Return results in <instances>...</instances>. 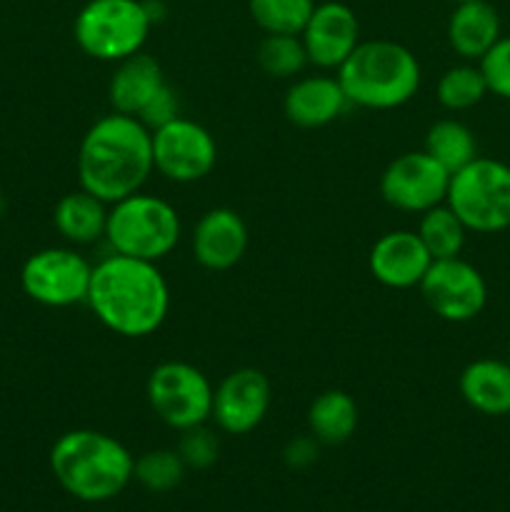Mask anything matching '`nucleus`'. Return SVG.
Here are the masks:
<instances>
[{"label": "nucleus", "mask_w": 510, "mask_h": 512, "mask_svg": "<svg viewBox=\"0 0 510 512\" xmlns=\"http://www.w3.org/2000/svg\"><path fill=\"white\" fill-rule=\"evenodd\" d=\"M85 303L110 333L145 338L168 318L170 288L158 263L113 253L93 265Z\"/></svg>", "instance_id": "1"}, {"label": "nucleus", "mask_w": 510, "mask_h": 512, "mask_svg": "<svg viewBox=\"0 0 510 512\" xmlns=\"http://www.w3.org/2000/svg\"><path fill=\"white\" fill-rule=\"evenodd\" d=\"M153 133L133 115L108 113L80 140V188L108 205L138 193L153 173Z\"/></svg>", "instance_id": "2"}, {"label": "nucleus", "mask_w": 510, "mask_h": 512, "mask_svg": "<svg viewBox=\"0 0 510 512\" xmlns=\"http://www.w3.org/2000/svg\"><path fill=\"white\" fill-rule=\"evenodd\" d=\"M135 458L120 440L80 428L60 435L50 448V470L60 488L83 503H105L133 480Z\"/></svg>", "instance_id": "3"}, {"label": "nucleus", "mask_w": 510, "mask_h": 512, "mask_svg": "<svg viewBox=\"0 0 510 512\" xmlns=\"http://www.w3.org/2000/svg\"><path fill=\"white\" fill-rule=\"evenodd\" d=\"M338 80L350 105L393 110L418 93L420 63L395 40H365L340 65Z\"/></svg>", "instance_id": "4"}, {"label": "nucleus", "mask_w": 510, "mask_h": 512, "mask_svg": "<svg viewBox=\"0 0 510 512\" xmlns=\"http://www.w3.org/2000/svg\"><path fill=\"white\" fill-rule=\"evenodd\" d=\"M105 240L113 253L158 263L180 240V215L168 200L133 193L108 210Z\"/></svg>", "instance_id": "5"}, {"label": "nucleus", "mask_w": 510, "mask_h": 512, "mask_svg": "<svg viewBox=\"0 0 510 512\" xmlns=\"http://www.w3.org/2000/svg\"><path fill=\"white\" fill-rule=\"evenodd\" d=\"M153 18L143 0H88L75 15L73 35L85 55L118 63L143 50Z\"/></svg>", "instance_id": "6"}, {"label": "nucleus", "mask_w": 510, "mask_h": 512, "mask_svg": "<svg viewBox=\"0 0 510 512\" xmlns=\"http://www.w3.org/2000/svg\"><path fill=\"white\" fill-rule=\"evenodd\" d=\"M445 203L470 233H503L510 228V165L478 155L450 175Z\"/></svg>", "instance_id": "7"}, {"label": "nucleus", "mask_w": 510, "mask_h": 512, "mask_svg": "<svg viewBox=\"0 0 510 512\" xmlns=\"http://www.w3.org/2000/svg\"><path fill=\"white\" fill-rule=\"evenodd\" d=\"M215 388L205 373L183 360L155 365L145 383L150 410L173 430H188L208 423L213 415Z\"/></svg>", "instance_id": "8"}, {"label": "nucleus", "mask_w": 510, "mask_h": 512, "mask_svg": "<svg viewBox=\"0 0 510 512\" xmlns=\"http://www.w3.org/2000/svg\"><path fill=\"white\" fill-rule=\"evenodd\" d=\"M93 265L70 248H43L20 270L25 295L45 308H70L88 300Z\"/></svg>", "instance_id": "9"}, {"label": "nucleus", "mask_w": 510, "mask_h": 512, "mask_svg": "<svg viewBox=\"0 0 510 512\" xmlns=\"http://www.w3.org/2000/svg\"><path fill=\"white\" fill-rule=\"evenodd\" d=\"M418 288L428 308L445 323L475 320L488 303V283L483 273L460 255L433 260Z\"/></svg>", "instance_id": "10"}, {"label": "nucleus", "mask_w": 510, "mask_h": 512, "mask_svg": "<svg viewBox=\"0 0 510 512\" xmlns=\"http://www.w3.org/2000/svg\"><path fill=\"white\" fill-rule=\"evenodd\" d=\"M153 133V168L173 183H198L218 163V145L208 128L175 118Z\"/></svg>", "instance_id": "11"}, {"label": "nucleus", "mask_w": 510, "mask_h": 512, "mask_svg": "<svg viewBox=\"0 0 510 512\" xmlns=\"http://www.w3.org/2000/svg\"><path fill=\"white\" fill-rule=\"evenodd\" d=\"M450 188V173L430 158L425 150H410L390 160L380 175V195L385 203L403 213H425L445 203Z\"/></svg>", "instance_id": "12"}, {"label": "nucleus", "mask_w": 510, "mask_h": 512, "mask_svg": "<svg viewBox=\"0 0 510 512\" xmlns=\"http://www.w3.org/2000/svg\"><path fill=\"white\" fill-rule=\"evenodd\" d=\"M270 380L255 368H238L220 380L213 393V415L223 433L248 435L270 410Z\"/></svg>", "instance_id": "13"}, {"label": "nucleus", "mask_w": 510, "mask_h": 512, "mask_svg": "<svg viewBox=\"0 0 510 512\" xmlns=\"http://www.w3.org/2000/svg\"><path fill=\"white\" fill-rule=\"evenodd\" d=\"M300 40L308 53V63L320 70H338L360 43L358 15L345 3L315 5L313 15L305 23Z\"/></svg>", "instance_id": "14"}, {"label": "nucleus", "mask_w": 510, "mask_h": 512, "mask_svg": "<svg viewBox=\"0 0 510 512\" xmlns=\"http://www.w3.org/2000/svg\"><path fill=\"white\" fill-rule=\"evenodd\" d=\"M430 263L433 258L415 230H390L380 235L368 255L370 275L393 290L418 288Z\"/></svg>", "instance_id": "15"}, {"label": "nucleus", "mask_w": 510, "mask_h": 512, "mask_svg": "<svg viewBox=\"0 0 510 512\" xmlns=\"http://www.w3.org/2000/svg\"><path fill=\"white\" fill-rule=\"evenodd\" d=\"M248 250V225L233 208H213L193 228V258L205 270H230Z\"/></svg>", "instance_id": "16"}, {"label": "nucleus", "mask_w": 510, "mask_h": 512, "mask_svg": "<svg viewBox=\"0 0 510 512\" xmlns=\"http://www.w3.org/2000/svg\"><path fill=\"white\" fill-rule=\"evenodd\" d=\"M348 105L338 75H305L285 90L283 113L298 128H323L338 120Z\"/></svg>", "instance_id": "17"}, {"label": "nucleus", "mask_w": 510, "mask_h": 512, "mask_svg": "<svg viewBox=\"0 0 510 512\" xmlns=\"http://www.w3.org/2000/svg\"><path fill=\"white\" fill-rule=\"evenodd\" d=\"M165 85L163 68L158 60L148 53H135L115 63L113 75L108 83V100L115 113L133 115L138 118L145 105L153 100Z\"/></svg>", "instance_id": "18"}, {"label": "nucleus", "mask_w": 510, "mask_h": 512, "mask_svg": "<svg viewBox=\"0 0 510 512\" xmlns=\"http://www.w3.org/2000/svg\"><path fill=\"white\" fill-rule=\"evenodd\" d=\"M500 15L488 0L455 3L448 18V43L468 63H478L500 40Z\"/></svg>", "instance_id": "19"}, {"label": "nucleus", "mask_w": 510, "mask_h": 512, "mask_svg": "<svg viewBox=\"0 0 510 512\" xmlns=\"http://www.w3.org/2000/svg\"><path fill=\"white\" fill-rule=\"evenodd\" d=\"M458 390L465 403L480 415H510V365L508 360L478 358L463 368Z\"/></svg>", "instance_id": "20"}, {"label": "nucleus", "mask_w": 510, "mask_h": 512, "mask_svg": "<svg viewBox=\"0 0 510 512\" xmlns=\"http://www.w3.org/2000/svg\"><path fill=\"white\" fill-rule=\"evenodd\" d=\"M110 205L98 195L78 188L65 193L53 208L55 230L73 245H90L105 238Z\"/></svg>", "instance_id": "21"}, {"label": "nucleus", "mask_w": 510, "mask_h": 512, "mask_svg": "<svg viewBox=\"0 0 510 512\" xmlns=\"http://www.w3.org/2000/svg\"><path fill=\"white\" fill-rule=\"evenodd\" d=\"M358 428V405L345 390H323L308 408V430L320 445L348 443Z\"/></svg>", "instance_id": "22"}, {"label": "nucleus", "mask_w": 510, "mask_h": 512, "mask_svg": "<svg viewBox=\"0 0 510 512\" xmlns=\"http://www.w3.org/2000/svg\"><path fill=\"white\" fill-rule=\"evenodd\" d=\"M423 150L453 175L478 158V140L465 123L455 118H443L428 128Z\"/></svg>", "instance_id": "23"}, {"label": "nucleus", "mask_w": 510, "mask_h": 512, "mask_svg": "<svg viewBox=\"0 0 510 512\" xmlns=\"http://www.w3.org/2000/svg\"><path fill=\"white\" fill-rule=\"evenodd\" d=\"M418 238L423 240L425 250L433 260H448L458 258L465 248V238L470 230L465 228L463 220L453 213L448 203H440L435 208L420 213L418 223Z\"/></svg>", "instance_id": "24"}, {"label": "nucleus", "mask_w": 510, "mask_h": 512, "mask_svg": "<svg viewBox=\"0 0 510 512\" xmlns=\"http://www.w3.org/2000/svg\"><path fill=\"white\" fill-rule=\"evenodd\" d=\"M485 95H488V83H485L480 65L473 63L453 65V68H448L440 75L438 85H435L438 103L445 110H453V113L475 108Z\"/></svg>", "instance_id": "25"}, {"label": "nucleus", "mask_w": 510, "mask_h": 512, "mask_svg": "<svg viewBox=\"0 0 510 512\" xmlns=\"http://www.w3.org/2000/svg\"><path fill=\"white\" fill-rule=\"evenodd\" d=\"M248 10L263 33L300 35L313 15L315 0H248Z\"/></svg>", "instance_id": "26"}, {"label": "nucleus", "mask_w": 510, "mask_h": 512, "mask_svg": "<svg viewBox=\"0 0 510 512\" xmlns=\"http://www.w3.org/2000/svg\"><path fill=\"white\" fill-rule=\"evenodd\" d=\"M260 70L270 78H295L303 73L308 63V53L300 40V35H280L265 33V38L258 43L255 50Z\"/></svg>", "instance_id": "27"}, {"label": "nucleus", "mask_w": 510, "mask_h": 512, "mask_svg": "<svg viewBox=\"0 0 510 512\" xmlns=\"http://www.w3.org/2000/svg\"><path fill=\"white\" fill-rule=\"evenodd\" d=\"M185 463L180 460L178 450H148L135 460L133 478L150 493H170L178 488L185 478Z\"/></svg>", "instance_id": "28"}, {"label": "nucleus", "mask_w": 510, "mask_h": 512, "mask_svg": "<svg viewBox=\"0 0 510 512\" xmlns=\"http://www.w3.org/2000/svg\"><path fill=\"white\" fill-rule=\"evenodd\" d=\"M175 450H178L185 468L208 470L210 465H215V460H218L220 443L218 438H215L213 430L205 428L203 423V425H195V428L180 430V440Z\"/></svg>", "instance_id": "29"}, {"label": "nucleus", "mask_w": 510, "mask_h": 512, "mask_svg": "<svg viewBox=\"0 0 510 512\" xmlns=\"http://www.w3.org/2000/svg\"><path fill=\"white\" fill-rule=\"evenodd\" d=\"M488 83V93L510 100V35H500L498 43L478 60Z\"/></svg>", "instance_id": "30"}, {"label": "nucleus", "mask_w": 510, "mask_h": 512, "mask_svg": "<svg viewBox=\"0 0 510 512\" xmlns=\"http://www.w3.org/2000/svg\"><path fill=\"white\" fill-rule=\"evenodd\" d=\"M175 118H180V100H178V93H175L168 83L153 95V100H150V103L143 108V113L138 115V120L148 130L163 128L165 123H170V120Z\"/></svg>", "instance_id": "31"}, {"label": "nucleus", "mask_w": 510, "mask_h": 512, "mask_svg": "<svg viewBox=\"0 0 510 512\" xmlns=\"http://www.w3.org/2000/svg\"><path fill=\"white\" fill-rule=\"evenodd\" d=\"M318 448L320 443L310 433L303 435V438H293L283 450L285 465L293 470L308 468V465H313L318 460Z\"/></svg>", "instance_id": "32"}, {"label": "nucleus", "mask_w": 510, "mask_h": 512, "mask_svg": "<svg viewBox=\"0 0 510 512\" xmlns=\"http://www.w3.org/2000/svg\"><path fill=\"white\" fill-rule=\"evenodd\" d=\"M3 210H5V198H3V193H0V215H3Z\"/></svg>", "instance_id": "33"}, {"label": "nucleus", "mask_w": 510, "mask_h": 512, "mask_svg": "<svg viewBox=\"0 0 510 512\" xmlns=\"http://www.w3.org/2000/svg\"><path fill=\"white\" fill-rule=\"evenodd\" d=\"M505 360H508V365H510V343H508V355H505Z\"/></svg>", "instance_id": "34"}, {"label": "nucleus", "mask_w": 510, "mask_h": 512, "mask_svg": "<svg viewBox=\"0 0 510 512\" xmlns=\"http://www.w3.org/2000/svg\"><path fill=\"white\" fill-rule=\"evenodd\" d=\"M450 3H468V0H450Z\"/></svg>", "instance_id": "35"}]
</instances>
